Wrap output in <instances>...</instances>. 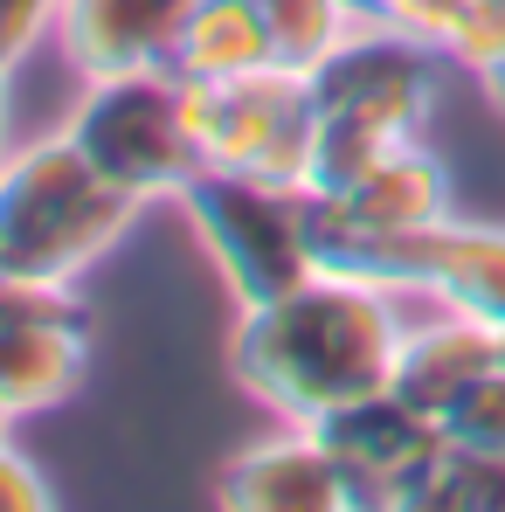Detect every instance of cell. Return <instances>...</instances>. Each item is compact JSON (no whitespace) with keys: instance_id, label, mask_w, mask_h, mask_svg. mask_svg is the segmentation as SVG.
Returning <instances> with one entry per match:
<instances>
[{"instance_id":"obj_9","label":"cell","mask_w":505,"mask_h":512,"mask_svg":"<svg viewBox=\"0 0 505 512\" xmlns=\"http://www.w3.org/2000/svg\"><path fill=\"white\" fill-rule=\"evenodd\" d=\"M312 429L333 443L339 471L360 492V512H409V492L443 457V423L422 416L416 402H402L395 388L360 395V402H346L333 416H319Z\"/></svg>"},{"instance_id":"obj_8","label":"cell","mask_w":505,"mask_h":512,"mask_svg":"<svg viewBox=\"0 0 505 512\" xmlns=\"http://www.w3.org/2000/svg\"><path fill=\"white\" fill-rule=\"evenodd\" d=\"M90 374V326L70 291L0 284V409L49 416Z\"/></svg>"},{"instance_id":"obj_7","label":"cell","mask_w":505,"mask_h":512,"mask_svg":"<svg viewBox=\"0 0 505 512\" xmlns=\"http://www.w3.org/2000/svg\"><path fill=\"white\" fill-rule=\"evenodd\" d=\"M436 63L443 56L429 42H416V35H402L388 21H353V35L305 77L312 84V111L339 118V125H360V132H381L395 146L429 139Z\"/></svg>"},{"instance_id":"obj_15","label":"cell","mask_w":505,"mask_h":512,"mask_svg":"<svg viewBox=\"0 0 505 512\" xmlns=\"http://www.w3.org/2000/svg\"><path fill=\"white\" fill-rule=\"evenodd\" d=\"M256 7H263L277 70H298V77H312L339 42L353 35V21H360L346 0H256Z\"/></svg>"},{"instance_id":"obj_1","label":"cell","mask_w":505,"mask_h":512,"mask_svg":"<svg viewBox=\"0 0 505 512\" xmlns=\"http://www.w3.org/2000/svg\"><path fill=\"white\" fill-rule=\"evenodd\" d=\"M409 298L346 277V270H312L298 291L250 305L229 333V374L236 388L263 402L277 423H319L360 395H381L395 374L402 346V312Z\"/></svg>"},{"instance_id":"obj_17","label":"cell","mask_w":505,"mask_h":512,"mask_svg":"<svg viewBox=\"0 0 505 512\" xmlns=\"http://www.w3.org/2000/svg\"><path fill=\"white\" fill-rule=\"evenodd\" d=\"M436 423H443V443H457V450H492V457H505V360L492 374H478Z\"/></svg>"},{"instance_id":"obj_21","label":"cell","mask_w":505,"mask_h":512,"mask_svg":"<svg viewBox=\"0 0 505 512\" xmlns=\"http://www.w3.org/2000/svg\"><path fill=\"white\" fill-rule=\"evenodd\" d=\"M457 7H464V0H381V21L436 49V42H443V28L457 21Z\"/></svg>"},{"instance_id":"obj_23","label":"cell","mask_w":505,"mask_h":512,"mask_svg":"<svg viewBox=\"0 0 505 512\" xmlns=\"http://www.w3.org/2000/svg\"><path fill=\"white\" fill-rule=\"evenodd\" d=\"M485 97H492V104H499V111H505V63H499V70H492V77H485Z\"/></svg>"},{"instance_id":"obj_10","label":"cell","mask_w":505,"mask_h":512,"mask_svg":"<svg viewBox=\"0 0 505 512\" xmlns=\"http://www.w3.org/2000/svg\"><path fill=\"white\" fill-rule=\"evenodd\" d=\"M215 506H229V512H360V492L339 471L333 443L319 429L284 423L277 436H263L243 457L222 464Z\"/></svg>"},{"instance_id":"obj_6","label":"cell","mask_w":505,"mask_h":512,"mask_svg":"<svg viewBox=\"0 0 505 512\" xmlns=\"http://www.w3.org/2000/svg\"><path fill=\"white\" fill-rule=\"evenodd\" d=\"M312 125H319L312 84L277 63L250 77H222V84H187V132L201 146V167L256 173L305 194Z\"/></svg>"},{"instance_id":"obj_24","label":"cell","mask_w":505,"mask_h":512,"mask_svg":"<svg viewBox=\"0 0 505 512\" xmlns=\"http://www.w3.org/2000/svg\"><path fill=\"white\" fill-rule=\"evenodd\" d=\"M346 7H353L360 21H381V0H346Z\"/></svg>"},{"instance_id":"obj_5","label":"cell","mask_w":505,"mask_h":512,"mask_svg":"<svg viewBox=\"0 0 505 512\" xmlns=\"http://www.w3.org/2000/svg\"><path fill=\"white\" fill-rule=\"evenodd\" d=\"M312 243H319V270H346L395 298L457 305L471 319L505 326V222L450 215L416 236H353V229H326L312 215Z\"/></svg>"},{"instance_id":"obj_12","label":"cell","mask_w":505,"mask_h":512,"mask_svg":"<svg viewBox=\"0 0 505 512\" xmlns=\"http://www.w3.org/2000/svg\"><path fill=\"white\" fill-rule=\"evenodd\" d=\"M505 360V326L492 319H471L457 305H422V319L402 326V346H395V374L388 388L402 402H416L422 416H443L478 374H492Z\"/></svg>"},{"instance_id":"obj_14","label":"cell","mask_w":505,"mask_h":512,"mask_svg":"<svg viewBox=\"0 0 505 512\" xmlns=\"http://www.w3.org/2000/svg\"><path fill=\"white\" fill-rule=\"evenodd\" d=\"M270 63L277 56H270V28L256 0H180L167 49V70L180 84H222V77H250Z\"/></svg>"},{"instance_id":"obj_22","label":"cell","mask_w":505,"mask_h":512,"mask_svg":"<svg viewBox=\"0 0 505 512\" xmlns=\"http://www.w3.org/2000/svg\"><path fill=\"white\" fill-rule=\"evenodd\" d=\"M14 146H7V70H0V160H7Z\"/></svg>"},{"instance_id":"obj_2","label":"cell","mask_w":505,"mask_h":512,"mask_svg":"<svg viewBox=\"0 0 505 512\" xmlns=\"http://www.w3.org/2000/svg\"><path fill=\"white\" fill-rule=\"evenodd\" d=\"M146 201L118 194L70 132L28 139L0 160V284L77 291Z\"/></svg>"},{"instance_id":"obj_19","label":"cell","mask_w":505,"mask_h":512,"mask_svg":"<svg viewBox=\"0 0 505 512\" xmlns=\"http://www.w3.org/2000/svg\"><path fill=\"white\" fill-rule=\"evenodd\" d=\"M56 7L63 0H0V70L14 77L42 35H56Z\"/></svg>"},{"instance_id":"obj_4","label":"cell","mask_w":505,"mask_h":512,"mask_svg":"<svg viewBox=\"0 0 505 512\" xmlns=\"http://www.w3.org/2000/svg\"><path fill=\"white\" fill-rule=\"evenodd\" d=\"M63 132L118 194H132L146 208L180 201V187L201 173V146L187 132V84L173 70L84 77Z\"/></svg>"},{"instance_id":"obj_16","label":"cell","mask_w":505,"mask_h":512,"mask_svg":"<svg viewBox=\"0 0 505 512\" xmlns=\"http://www.w3.org/2000/svg\"><path fill=\"white\" fill-rule=\"evenodd\" d=\"M409 512H505V457L443 443V457L409 492Z\"/></svg>"},{"instance_id":"obj_18","label":"cell","mask_w":505,"mask_h":512,"mask_svg":"<svg viewBox=\"0 0 505 512\" xmlns=\"http://www.w3.org/2000/svg\"><path fill=\"white\" fill-rule=\"evenodd\" d=\"M436 56H443V63H457V70H471V77L485 84V77L505 63V0H464V7H457V21L443 28Z\"/></svg>"},{"instance_id":"obj_3","label":"cell","mask_w":505,"mask_h":512,"mask_svg":"<svg viewBox=\"0 0 505 512\" xmlns=\"http://www.w3.org/2000/svg\"><path fill=\"white\" fill-rule=\"evenodd\" d=\"M180 208H187L194 243L222 270L236 312L298 291V284L319 270L312 201H305L298 187H277V180L229 173V167H201L180 187Z\"/></svg>"},{"instance_id":"obj_11","label":"cell","mask_w":505,"mask_h":512,"mask_svg":"<svg viewBox=\"0 0 505 512\" xmlns=\"http://www.w3.org/2000/svg\"><path fill=\"white\" fill-rule=\"evenodd\" d=\"M312 215L326 229H353V236H416V229H436L457 215V180L429 139H409L346 194L312 201Z\"/></svg>"},{"instance_id":"obj_20","label":"cell","mask_w":505,"mask_h":512,"mask_svg":"<svg viewBox=\"0 0 505 512\" xmlns=\"http://www.w3.org/2000/svg\"><path fill=\"white\" fill-rule=\"evenodd\" d=\"M0 512H56V485L42 478V464L28 450H14L0 436Z\"/></svg>"},{"instance_id":"obj_13","label":"cell","mask_w":505,"mask_h":512,"mask_svg":"<svg viewBox=\"0 0 505 512\" xmlns=\"http://www.w3.org/2000/svg\"><path fill=\"white\" fill-rule=\"evenodd\" d=\"M180 0H63L56 7V49L77 77H132L167 70Z\"/></svg>"},{"instance_id":"obj_25","label":"cell","mask_w":505,"mask_h":512,"mask_svg":"<svg viewBox=\"0 0 505 512\" xmlns=\"http://www.w3.org/2000/svg\"><path fill=\"white\" fill-rule=\"evenodd\" d=\"M7 429H14V409H0V436H7Z\"/></svg>"}]
</instances>
